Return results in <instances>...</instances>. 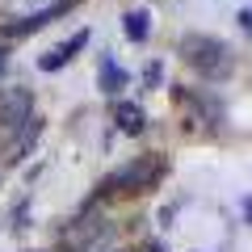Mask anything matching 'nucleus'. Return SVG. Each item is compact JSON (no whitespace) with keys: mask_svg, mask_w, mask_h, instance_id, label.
Listing matches in <instances>:
<instances>
[{"mask_svg":"<svg viewBox=\"0 0 252 252\" xmlns=\"http://www.w3.org/2000/svg\"><path fill=\"white\" fill-rule=\"evenodd\" d=\"M181 55H185V63L193 72H202L206 80H223V76L231 72V51H227L219 38H210V34L181 38Z\"/></svg>","mask_w":252,"mask_h":252,"instance_id":"f257e3e1","label":"nucleus"},{"mask_svg":"<svg viewBox=\"0 0 252 252\" xmlns=\"http://www.w3.org/2000/svg\"><path fill=\"white\" fill-rule=\"evenodd\" d=\"M164 177V164L156 156H139L135 164H122L118 172H109L101 193H130V189H152L156 181Z\"/></svg>","mask_w":252,"mask_h":252,"instance_id":"f03ea898","label":"nucleus"},{"mask_svg":"<svg viewBox=\"0 0 252 252\" xmlns=\"http://www.w3.org/2000/svg\"><path fill=\"white\" fill-rule=\"evenodd\" d=\"M30 109H34V97L26 89H13L0 97V126L4 130H17L21 122H30Z\"/></svg>","mask_w":252,"mask_h":252,"instance_id":"7ed1b4c3","label":"nucleus"},{"mask_svg":"<svg viewBox=\"0 0 252 252\" xmlns=\"http://www.w3.org/2000/svg\"><path fill=\"white\" fill-rule=\"evenodd\" d=\"M114 118H118V126H122L126 135H139L147 126V114L139 105H130V101H122V105H114Z\"/></svg>","mask_w":252,"mask_h":252,"instance_id":"20e7f679","label":"nucleus"},{"mask_svg":"<svg viewBox=\"0 0 252 252\" xmlns=\"http://www.w3.org/2000/svg\"><path fill=\"white\" fill-rule=\"evenodd\" d=\"M122 84H126L122 67H118V63H114V59L105 55V59H101V89H105V93H118Z\"/></svg>","mask_w":252,"mask_h":252,"instance_id":"39448f33","label":"nucleus"},{"mask_svg":"<svg viewBox=\"0 0 252 252\" xmlns=\"http://www.w3.org/2000/svg\"><path fill=\"white\" fill-rule=\"evenodd\" d=\"M147 21H152V17H147V9H135V13H126V38H130V42H143V38H147Z\"/></svg>","mask_w":252,"mask_h":252,"instance_id":"423d86ee","label":"nucleus"},{"mask_svg":"<svg viewBox=\"0 0 252 252\" xmlns=\"http://www.w3.org/2000/svg\"><path fill=\"white\" fill-rule=\"evenodd\" d=\"M80 252H118V248H114V240H105V244H89V248H80Z\"/></svg>","mask_w":252,"mask_h":252,"instance_id":"0eeeda50","label":"nucleus"},{"mask_svg":"<svg viewBox=\"0 0 252 252\" xmlns=\"http://www.w3.org/2000/svg\"><path fill=\"white\" fill-rule=\"evenodd\" d=\"M240 21H244V30H252V9H244V13H240Z\"/></svg>","mask_w":252,"mask_h":252,"instance_id":"6e6552de","label":"nucleus"},{"mask_svg":"<svg viewBox=\"0 0 252 252\" xmlns=\"http://www.w3.org/2000/svg\"><path fill=\"white\" fill-rule=\"evenodd\" d=\"M139 252H164V244H156V240H152V244H143Z\"/></svg>","mask_w":252,"mask_h":252,"instance_id":"1a4fd4ad","label":"nucleus"},{"mask_svg":"<svg viewBox=\"0 0 252 252\" xmlns=\"http://www.w3.org/2000/svg\"><path fill=\"white\" fill-rule=\"evenodd\" d=\"M4 63H9V59H4V51H0V76H4Z\"/></svg>","mask_w":252,"mask_h":252,"instance_id":"9d476101","label":"nucleus"}]
</instances>
